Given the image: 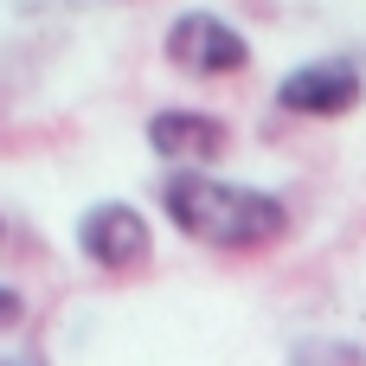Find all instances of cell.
<instances>
[{"label": "cell", "mask_w": 366, "mask_h": 366, "mask_svg": "<svg viewBox=\"0 0 366 366\" xmlns=\"http://www.w3.org/2000/svg\"><path fill=\"white\" fill-rule=\"evenodd\" d=\"M148 148L174 167V174H206L212 161L232 154V129L212 109H154L148 116Z\"/></svg>", "instance_id": "5"}, {"label": "cell", "mask_w": 366, "mask_h": 366, "mask_svg": "<svg viewBox=\"0 0 366 366\" xmlns=\"http://www.w3.org/2000/svg\"><path fill=\"white\" fill-rule=\"evenodd\" d=\"M296 366H366L360 347H328V341H315V347H296L290 354Z\"/></svg>", "instance_id": "6"}, {"label": "cell", "mask_w": 366, "mask_h": 366, "mask_svg": "<svg viewBox=\"0 0 366 366\" xmlns=\"http://www.w3.org/2000/svg\"><path fill=\"white\" fill-rule=\"evenodd\" d=\"M0 366H51V360H45V347H13V354H0Z\"/></svg>", "instance_id": "8"}, {"label": "cell", "mask_w": 366, "mask_h": 366, "mask_svg": "<svg viewBox=\"0 0 366 366\" xmlns=\"http://www.w3.org/2000/svg\"><path fill=\"white\" fill-rule=\"evenodd\" d=\"M26 328V296L13 283H0V335H19Z\"/></svg>", "instance_id": "7"}, {"label": "cell", "mask_w": 366, "mask_h": 366, "mask_svg": "<svg viewBox=\"0 0 366 366\" xmlns=\"http://www.w3.org/2000/svg\"><path fill=\"white\" fill-rule=\"evenodd\" d=\"M161 212L174 232H187L206 251H270L290 232V206L277 193L244 180H212V174H167Z\"/></svg>", "instance_id": "1"}, {"label": "cell", "mask_w": 366, "mask_h": 366, "mask_svg": "<svg viewBox=\"0 0 366 366\" xmlns=\"http://www.w3.org/2000/svg\"><path fill=\"white\" fill-rule=\"evenodd\" d=\"M77 251H84V264H97L103 277H135V270H148V257H154V225H148V212L129 206V199H97V206L77 219Z\"/></svg>", "instance_id": "3"}, {"label": "cell", "mask_w": 366, "mask_h": 366, "mask_svg": "<svg viewBox=\"0 0 366 366\" xmlns=\"http://www.w3.org/2000/svg\"><path fill=\"white\" fill-rule=\"evenodd\" d=\"M366 97V77L354 58H309L296 64L283 84H277V109L290 116H315V122H335V116H354Z\"/></svg>", "instance_id": "4"}, {"label": "cell", "mask_w": 366, "mask_h": 366, "mask_svg": "<svg viewBox=\"0 0 366 366\" xmlns=\"http://www.w3.org/2000/svg\"><path fill=\"white\" fill-rule=\"evenodd\" d=\"M161 51H167V64L187 71V77H238V71L251 64V39H244L225 13H206V6L174 13L167 32H161Z\"/></svg>", "instance_id": "2"}]
</instances>
